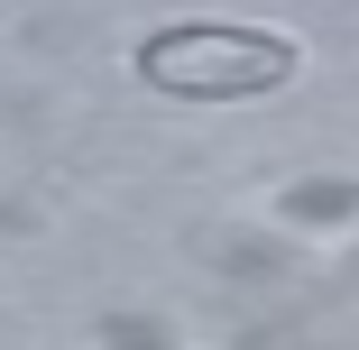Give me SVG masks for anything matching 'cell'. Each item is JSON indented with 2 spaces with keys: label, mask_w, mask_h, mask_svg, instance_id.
Wrapping results in <instances>:
<instances>
[{
  "label": "cell",
  "mask_w": 359,
  "mask_h": 350,
  "mask_svg": "<svg viewBox=\"0 0 359 350\" xmlns=\"http://www.w3.org/2000/svg\"><path fill=\"white\" fill-rule=\"evenodd\" d=\"M138 74L175 102H258L276 83H295V37H267V28H166L138 46Z\"/></svg>",
  "instance_id": "obj_1"
}]
</instances>
